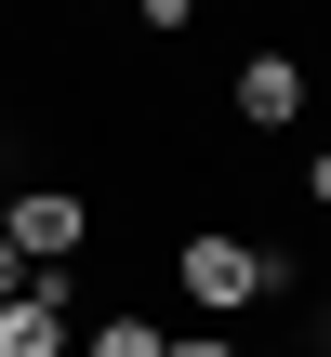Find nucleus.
<instances>
[{"instance_id": "nucleus-1", "label": "nucleus", "mask_w": 331, "mask_h": 357, "mask_svg": "<svg viewBox=\"0 0 331 357\" xmlns=\"http://www.w3.org/2000/svg\"><path fill=\"white\" fill-rule=\"evenodd\" d=\"M172 278H186V305H199V318H239V305L292 291V252H252V238H186V252H172Z\"/></svg>"}, {"instance_id": "nucleus-2", "label": "nucleus", "mask_w": 331, "mask_h": 357, "mask_svg": "<svg viewBox=\"0 0 331 357\" xmlns=\"http://www.w3.org/2000/svg\"><path fill=\"white\" fill-rule=\"evenodd\" d=\"M80 344V305H66V265H27V291L0 305V357H66Z\"/></svg>"}, {"instance_id": "nucleus-3", "label": "nucleus", "mask_w": 331, "mask_h": 357, "mask_svg": "<svg viewBox=\"0 0 331 357\" xmlns=\"http://www.w3.org/2000/svg\"><path fill=\"white\" fill-rule=\"evenodd\" d=\"M0 238H13L27 265H80V238H93V212H80L66 185H27V199L0 212Z\"/></svg>"}, {"instance_id": "nucleus-4", "label": "nucleus", "mask_w": 331, "mask_h": 357, "mask_svg": "<svg viewBox=\"0 0 331 357\" xmlns=\"http://www.w3.org/2000/svg\"><path fill=\"white\" fill-rule=\"evenodd\" d=\"M239 119H252V132H292V119H305V66H292V53H252V66H239Z\"/></svg>"}, {"instance_id": "nucleus-5", "label": "nucleus", "mask_w": 331, "mask_h": 357, "mask_svg": "<svg viewBox=\"0 0 331 357\" xmlns=\"http://www.w3.org/2000/svg\"><path fill=\"white\" fill-rule=\"evenodd\" d=\"M66 357H172V331L119 305V318H93V331H80V344H66Z\"/></svg>"}, {"instance_id": "nucleus-6", "label": "nucleus", "mask_w": 331, "mask_h": 357, "mask_svg": "<svg viewBox=\"0 0 331 357\" xmlns=\"http://www.w3.org/2000/svg\"><path fill=\"white\" fill-rule=\"evenodd\" d=\"M133 13H146V26H159V40H172V26H186V13H199V0H133Z\"/></svg>"}, {"instance_id": "nucleus-7", "label": "nucleus", "mask_w": 331, "mask_h": 357, "mask_svg": "<svg viewBox=\"0 0 331 357\" xmlns=\"http://www.w3.org/2000/svg\"><path fill=\"white\" fill-rule=\"evenodd\" d=\"M172 357H239V344H226V331H172Z\"/></svg>"}, {"instance_id": "nucleus-8", "label": "nucleus", "mask_w": 331, "mask_h": 357, "mask_svg": "<svg viewBox=\"0 0 331 357\" xmlns=\"http://www.w3.org/2000/svg\"><path fill=\"white\" fill-rule=\"evenodd\" d=\"M13 291H27V252H13V238H0V305H13Z\"/></svg>"}, {"instance_id": "nucleus-9", "label": "nucleus", "mask_w": 331, "mask_h": 357, "mask_svg": "<svg viewBox=\"0 0 331 357\" xmlns=\"http://www.w3.org/2000/svg\"><path fill=\"white\" fill-rule=\"evenodd\" d=\"M305 199H318V212H331V146H318V159H305Z\"/></svg>"}, {"instance_id": "nucleus-10", "label": "nucleus", "mask_w": 331, "mask_h": 357, "mask_svg": "<svg viewBox=\"0 0 331 357\" xmlns=\"http://www.w3.org/2000/svg\"><path fill=\"white\" fill-rule=\"evenodd\" d=\"M318 357H331V344H318Z\"/></svg>"}]
</instances>
